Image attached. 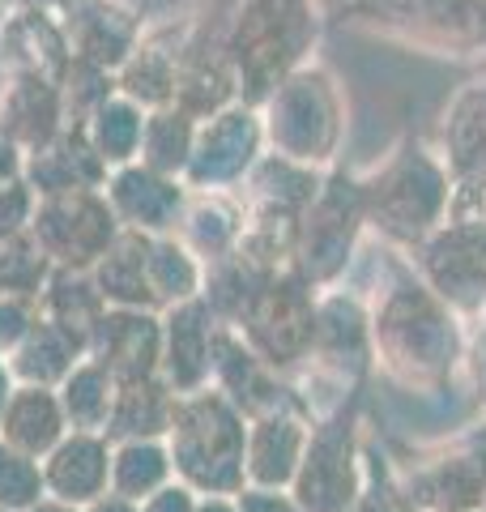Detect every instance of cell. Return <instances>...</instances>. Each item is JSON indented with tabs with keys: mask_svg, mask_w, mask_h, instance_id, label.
Returning a JSON list of instances; mask_svg holds the SVG:
<instances>
[{
	"mask_svg": "<svg viewBox=\"0 0 486 512\" xmlns=\"http://www.w3.org/2000/svg\"><path fill=\"white\" fill-rule=\"evenodd\" d=\"M465 359L461 316L414 274L401 252H388V286L371 303V363L405 389L431 393Z\"/></svg>",
	"mask_w": 486,
	"mask_h": 512,
	"instance_id": "6da1fadb",
	"label": "cell"
},
{
	"mask_svg": "<svg viewBox=\"0 0 486 512\" xmlns=\"http://www.w3.org/2000/svg\"><path fill=\"white\" fill-rule=\"evenodd\" d=\"M359 180L367 201V231H376L393 252L410 256L452 214L448 171L418 133H405L393 154Z\"/></svg>",
	"mask_w": 486,
	"mask_h": 512,
	"instance_id": "7a4b0ae2",
	"label": "cell"
},
{
	"mask_svg": "<svg viewBox=\"0 0 486 512\" xmlns=\"http://www.w3.org/2000/svg\"><path fill=\"white\" fill-rule=\"evenodd\" d=\"M316 39V0H239L231 30H226V52L239 77V103L261 111L290 73L312 64Z\"/></svg>",
	"mask_w": 486,
	"mask_h": 512,
	"instance_id": "3957f363",
	"label": "cell"
},
{
	"mask_svg": "<svg viewBox=\"0 0 486 512\" xmlns=\"http://www.w3.org/2000/svg\"><path fill=\"white\" fill-rule=\"evenodd\" d=\"M243 448H248V419L235 402L209 384V389L175 397L171 431H167V453L171 470L180 474V483L197 495H235L248 487L243 478Z\"/></svg>",
	"mask_w": 486,
	"mask_h": 512,
	"instance_id": "277c9868",
	"label": "cell"
},
{
	"mask_svg": "<svg viewBox=\"0 0 486 512\" xmlns=\"http://www.w3.org/2000/svg\"><path fill=\"white\" fill-rule=\"evenodd\" d=\"M265 146L299 167H337V146L346 133V103L324 64H303L261 107Z\"/></svg>",
	"mask_w": 486,
	"mask_h": 512,
	"instance_id": "5b68a950",
	"label": "cell"
},
{
	"mask_svg": "<svg viewBox=\"0 0 486 512\" xmlns=\"http://www.w3.org/2000/svg\"><path fill=\"white\" fill-rule=\"evenodd\" d=\"M363 231H367L363 180L346 167H329L312 205L303 210L295 269L316 286V291H329V286H337V278L350 269Z\"/></svg>",
	"mask_w": 486,
	"mask_h": 512,
	"instance_id": "8992f818",
	"label": "cell"
},
{
	"mask_svg": "<svg viewBox=\"0 0 486 512\" xmlns=\"http://www.w3.org/2000/svg\"><path fill=\"white\" fill-rule=\"evenodd\" d=\"M367 487V466L359 448V389L329 419L312 423L307 453L290 483L299 512H354Z\"/></svg>",
	"mask_w": 486,
	"mask_h": 512,
	"instance_id": "52a82bcc",
	"label": "cell"
},
{
	"mask_svg": "<svg viewBox=\"0 0 486 512\" xmlns=\"http://www.w3.org/2000/svg\"><path fill=\"white\" fill-rule=\"evenodd\" d=\"M342 18L410 43L418 52H486V0H346Z\"/></svg>",
	"mask_w": 486,
	"mask_h": 512,
	"instance_id": "ba28073f",
	"label": "cell"
},
{
	"mask_svg": "<svg viewBox=\"0 0 486 512\" xmlns=\"http://www.w3.org/2000/svg\"><path fill=\"white\" fill-rule=\"evenodd\" d=\"M316 299H320V291L299 269H282V274H269L261 282V291L248 303V312H243L239 325H231V329L282 376L312 355Z\"/></svg>",
	"mask_w": 486,
	"mask_h": 512,
	"instance_id": "9c48e42d",
	"label": "cell"
},
{
	"mask_svg": "<svg viewBox=\"0 0 486 512\" xmlns=\"http://www.w3.org/2000/svg\"><path fill=\"white\" fill-rule=\"evenodd\" d=\"M405 261L457 316L486 308V214H448Z\"/></svg>",
	"mask_w": 486,
	"mask_h": 512,
	"instance_id": "30bf717a",
	"label": "cell"
},
{
	"mask_svg": "<svg viewBox=\"0 0 486 512\" xmlns=\"http://www.w3.org/2000/svg\"><path fill=\"white\" fill-rule=\"evenodd\" d=\"M120 231L124 227L111 214L103 188H73L56 192V197H39L35 218H30V235L52 261V269H81V274L99 265V256Z\"/></svg>",
	"mask_w": 486,
	"mask_h": 512,
	"instance_id": "8fae6325",
	"label": "cell"
},
{
	"mask_svg": "<svg viewBox=\"0 0 486 512\" xmlns=\"http://www.w3.org/2000/svg\"><path fill=\"white\" fill-rule=\"evenodd\" d=\"M401 500L414 512H482L486 504V423L452 440L440 453L414 461L397 478Z\"/></svg>",
	"mask_w": 486,
	"mask_h": 512,
	"instance_id": "7c38bea8",
	"label": "cell"
},
{
	"mask_svg": "<svg viewBox=\"0 0 486 512\" xmlns=\"http://www.w3.org/2000/svg\"><path fill=\"white\" fill-rule=\"evenodd\" d=\"M261 158H265L261 111L248 103H231L218 116L201 120L184 184L188 192H231L235 184L248 180Z\"/></svg>",
	"mask_w": 486,
	"mask_h": 512,
	"instance_id": "4fadbf2b",
	"label": "cell"
},
{
	"mask_svg": "<svg viewBox=\"0 0 486 512\" xmlns=\"http://www.w3.org/2000/svg\"><path fill=\"white\" fill-rule=\"evenodd\" d=\"M435 154L452 184V214H486V77L452 94Z\"/></svg>",
	"mask_w": 486,
	"mask_h": 512,
	"instance_id": "5bb4252c",
	"label": "cell"
},
{
	"mask_svg": "<svg viewBox=\"0 0 486 512\" xmlns=\"http://www.w3.org/2000/svg\"><path fill=\"white\" fill-rule=\"evenodd\" d=\"M312 414L299 402H286L278 410L248 419V448H243V478L261 491H290L299 474V461L312 436Z\"/></svg>",
	"mask_w": 486,
	"mask_h": 512,
	"instance_id": "9a60e30c",
	"label": "cell"
},
{
	"mask_svg": "<svg viewBox=\"0 0 486 512\" xmlns=\"http://www.w3.org/2000/svg\"><path fill=\"white\" fill-rule=\"evenodd\" d=\"M86 359H94L116 384L154 380L162 367V316L145 308H107L90 333Z\"/></svg>",
	"mask_w": 486,
	"mask_h": 512,
	"instance_id": "2e32d148",
	"label": "cell"
},
{
	"mask_svg": "<svg viewBox=\"0 0 486 512\" xmlns=\"http://www.w3.org/2000/svg\"><path fill=\"white\" fill-rule=\"evenodd\" d=\"M103 197L124 231L175 235V227L184 218V205H188V184L171 180V175H158L141 163H128L107 175Z\"/></svg>",
	"mask_w": 486,
	"mask_h": 512,
	"instance_id": "e0dca14e",
	"label": "cell"
},
{
	"mask_svg": "<svg viewBox=\"0 0 486 512\" xmlns=\"http://www.w3.org/2000/svg\"><path fill=\"white\" fill-rule=\"evenodd\" d=\"M60 26L73 60H86L107 73H120L141 43V18L120 0H69Z\"/></svg>",
	"mask_w": 486,
	"mask_h": 512,
	"instance_id": "ac0fdd59",
	"label": "cell"
},
{
	"mask_svg": "<svg viewBox=\"0 0 486 512\" xmlns=\"http://www.w3.org/2000/svg\"><path fill=\"white\" fill-rule=\"evenodd\" d=\"M307 359L320 363L324 372H337L342 380H363L371 367V308L359 295L329 286V295L316 299V338Z\"/></svg>",
	"mask_w": 486,
	"mask_h": 512,
	"instance_id": "d6986e66",
	"label": "cell"
},
{
	"mask_svg": "<svg viewBox=\"0 0 486 512\" xmlns=\"http://www.w3.org/2000/svg\"><path fill=\"white\" fill-rule=\"evenodd\" d=\"M214 338H218V320L205 308V299H188L180 308L162 312V367H158V376L175 397L209 389Z\"/></svg>",
	"mask_w": 486,
	"mask_h": 512,
	"instance_id": "ffe728a7",
	"label": "cell"
},
{
	"mask_svg": "<svg viewBox=\"0 0 486 512\" xmlns=\"http://www.w3.org/2000/svg\"><path fill=\"white\" fill-rule=\"evenodd\" d=\"M0 64L5 77H43V82H64L73 64L69 39L52 9L22 5L0 22Z\"/></svg>",
	"mask_w": 486,
	"mask_h": 512,
	"instance_id": "44dd1931",
	"label": "cell"
},
{
	"mask_svg": "<svg viewBox=\"0 0 486 512\" xmlns=\"http://www.w3.org/2000/svg\"><path fill=\"white\" fill-rule=\"evenodd\" d=\"M111 478V440L94 431H69L52 453L43 457V491L60 504H94L107 495Z\"/></svg>",
	"mask_w": 486,
	"mask_h": 512,
	"instance_id": "7402d4cb",
	"label": "cell"
},
{
	"mask_svg": "<svg viewBox=\"0 0 486 512\" xmlns=\"http://www.w3.org/2000/svg\"><path fill=\"white\" fill-rule=\"evenodd\" d=\"M107 175L111 171L90 150L81 124H64L56 141L26 154L22 163V180L35 188V197H56V192H73V188H103Z\"/></svg>",
	"mask_w": 486,
	"mask_h": 512,
	"instance_id": "603a6c76",
	"label": "cell"
},
{
	"mask_svg": "<svg viewBox=\"0 0 486 512\" xmlns=\"http://www.w3.org/2000/svg\"><path fill=\"white\" fill-rule=\"evenodd\" d=\"M0 128L18 141L22 154H35L47 141H56L64 128L60 86L43 77H9L0 90Z\"/></svg>",
	"mask_w": 486,
	"mask_h": 512,
	"instance_id": "cb8c5ba5",
	"label": "cell"
},
{
	"mask_svg": "<svg viewBox=\"0 0 486 512\" xmlns=\"http://www.w3.org/2000/svg\"><path fill=\"white\" fill-rule=\"evenodd\" d=\"M188 35H141L137 52L124 60V69L116 73V90L124 99H133L145 111L171 107L175 103V82H180V60H184Z\"/></svg>",
	"mask_w": 486,
	"mask_h": 512,
	"instance_id": "d4e9b609",
	"label": "cell"
},
{
	"mask_svg": "<svg viewBox=\"0 0 486 512\" xmlns=\"http://www.w3.org/2000/svg\"><path fill=\"white\" fill-rule=\"evenodd\" d=\"M64 436H69V419H64L56 389L18 384L9 397V406H5V419H0V440L26 457L43 461Z\"/></svg>",
	"mask_w": 486,
	"mask_h": 512,
	"instance_id": "484cf974",
	"label": "cell"
},
{
	"mask_svg": "<svg viewBox=\"0 0 486 512\" xmlns=\"http://www.w3.org/2000/svg\"><path fill=\"white\" fill-rule=\"evenodd\" d=\"M150 239L141 231H120L111 239V248L99 256V265L90 269L94 286L107 308H145L154 312L150 299Z\"/></svg>",
	"mask_w": 486,
	"mask_h": 512,
	"instance_id": "4316f807",
	"label": "cell"
},
{
	"mask_svg": "<svg viewBox=\"0 0 486 512\" xmlns=\"http://www.w3.org/2000/svg\"><path fill=\"white\" fill-rule=\"evenodd\" d=\"M81 359H86V342L39 316V325L26 333V342L5 359V367H9V376L18 380V384H35V389H60L64 376H69Z\"/></svg>",
	"mask_w": 486,
	"mask_h": 512,
	"instance_id": "83f0119b",
	"label": "cell"
},
{
	"mask_svg": "<svg viewBox=\"0 0 486 512\" xmlns=\"http://www.w3.org/2000/svg\"><path fill=\"white\" fill-rule=\"evenodd\" d=\"M171 414H175V393L162 384V376L154 380H133L116 389V402H111V419L103 436L111 444H128V440H167L171 431Z\"/></svg>",
	"mask_w": 486,
	"mask_h": 512,
	"instance_id": "f1b7e54d",
	"label": "cell"
},
{
	"mask_svg": "<svg viewBox=\"0 0 486 512\" xmlns=\"http://www.w3.org/2000/svg\"><path fill=\"white\" fill-rule=\"evenodd\" d=\"M239 231H243L239 201H231L226 192H188V205H184V218H180V227H175V235H180L205 265L226 252H235Z\"/></svg>",
	"mask_w": 486,
	"mask_h": 512,
	"instance_id": "f546056e",
	"label": "cell"
},
{
	"mask_svg": "<svg viewBox=\"0 0 486 512\" xmlns=\"http://www.w3.org/2000/svg\"><path fill=\"white\" fill-rule=\"evenodd\" d=\"M103 312H107V303L90 274H81V269H52V278H47L39 295L43 320H52V325H60L64 333H73V338L90 346V333L99 329Z\"/></svg>",
	"mask_w": 486,
	"mask_h": 512,
	"instance_id": "4dcf8cb0",
	"label": "cell"
},
{
	"mask_svg": "<svg viewBox=\"0 0 486 512\" xmlns=\"http://www.w3.org/2000/svg\"><path fill=\"white\" fill-rule=\"evenodd\" d=\"M205 261L192 252L180 235H154L150 239V299L154 312L180 308L188 299H201Z\"/></svg>",
	"mask_w": 486,
	"mask_h": 512,
	"instance_id": "1f68e13d",
	"label": "cell"
},
{
	"mask_svg": "<svg viewBox=\"0 0 486 512\" xmlns=\"http://www.w3.org/2000/svg\"><path fill=\"white\" fill-rule=\"evenodd\" d=\"M197 128L201 120H192L180 107H158L145 111V133H141V154L137 163L150 167L158 175H171V180H184L192 146H197Z\"/></svg>",
	"mask_w": 486,
	"mask_h": 512,
	"instance_id": "d6a6232c",
	"label": "cell"
},
{
	"mask_svg": "<svg viewBox=\"0 0 486 512\" xmlns=\"http://www.w3.org/2000/svg\"><path fill=\"white\" fill-rule=\"evenodd\" d=\"M81 128H86V141H90V150L99 154V163L107 171H120L128 163H137V154H141L145 107H137L133 99H124V94H111V99L94 111Z\"/></svg>",
	"mask_w": 486,
	"mask_h": 512,
	"instance_id": "836d02e7",
	"label": "cell"
},
{
	"mask_svg": "<svg viewBox=\"0 0 486 512\" xmlns=\"http://www.w3.org/2000/svg\"><path fill=\"white\" fill-rule=\"evenodd\" d=\"M171 453L167 440H128L111 448V478H107V495H120L128 504L150 500L154 491L171 483Z\"/></svg>",
	"mask_w": 486,
	"mask_h": 512,
	"instance_id": "e575fe53",
	"label": "cell"
},
{
	"mask_svg": "<svg viewBox=\"0 0 486 512\" xmlns=\"http://www.w3.org/2000/svg\"><path fill=\"white\" fill-rule=\"evenodd\" d=\"M116 389L120 384L111 380L99 363L81 359L56 389L64 419H69V431H94V436H103L107 419H111V402H116Z\"/></svg>",
	"mask_w": 486,
	"mask_h": 512,
	"instance_id": "d590c367",
	"label": "cell"
},
{
	"mask_svg": "<svg viewBox=\"0 0 486 512\" xmlns=\"http://www.w3.org/2000/svg\"><path fill=\"white\" fill-rule=\"evenodd\" d=\"M47 278H52V261L35 244V235L22 231L13 239H0V295L39 299Z\"/></svg>",
	"mask_w": 486,
	"mask_h": 512,
	"instance_id": "8d00e7d4",
	"label": "cell"
},
{
	"mask_svg": "<svg viewBox=\"0 0 486 512\" xmlns=\"http://www.w3.org/2000/svg\"><path fill=\"white\" fill-rule=\"evenodd\" d=\"M116 90V73L94 69L86 60H73L60 82V103H64V124H86Z\"/></svg>",
	"mask_w": 486,
	"mask_h": 512,
	"instance_id": "74e56055",
	"label": "cell"
},
{
	"mask_svg": "<svg viewBox=\"0 0 486 512\" xmlns=\"http://www.w3.org/2000/svg\"><path fill=\"white\" fill-rule=\"evenodd\" d=\"M39 500H47L43 466L0 440V512H30Z\"/></svg>",
	"mask_w": 486,
	"mask_h": 512,
	"instance_id": "f35d334b",
	"label": "cell"
},
{
	"mask_svg": "<svg viewBox=\"0 0 486 512\" xmlns=\"http://www.w3.org/2000/svg\"><path fill=\"white\" fill-rule=\"evenodd\" d=\"M35 188H30L22 175H13V180L0 184V239H13L30 231V218H35Z\"/></svg>",
	"mask_w": 486,
	"mask_h": 512,
	"instance_id": "ab89813d",
	"label": "cell"
},
{
	"mask_svg": "<svg viewBox=\"0 0 486 512\" xmlns=\"http://www.w3.org/2000/svg\"><path fill=\"white\" fill-rule=\"evenodd\" d=\"M39 325V299H26V295H0V355H13L26 333Z\"/></svg>",
	"mask_w": 486,
	"mask_h": 512,
	"instance_id": "60d3db41",
	"label": "cell"
},
{
	"mask_svg": "<svg viewBox=\"0 0 486 512\" xmlns=\"http://www.w3.org/2000/svg\"><path fill=\"white\" fill-rule=\"evenodd\" d=\"M235 508L239 512H299L290 491H261V487H243L235 495Z\"/></svg>",
	"mask_w": 486,
	"mask_h": 512,
	"instance_id": "b9f144b4",
	"label": "cell"
},
{
	"mask_svg": "<svg viewBox=\"0 0 486 512\" xmlns=\"http://www.w3.org/2000/svg\"><path fill=\"white\" fill-rule=\"evenodd\" d=\"M197 491H188L184 483H167L162 491H154L150 500H141V512H197Z\"/></svg>",
	"mask_w": 486,
	"mask_h": 512,
	"instance_id": "7bdbcfd3",
	"label": "cell"
},
{
	"mask_svg": "<svg viewBox=\"0 0 486 512\" xmlns=\"http://www.w3.org/2000/svg\"><path fill=\"white\" fill-rule=\"evenodd\" d=\"M354 512H414V508L401 500L397 483L388 478V483H380V487H363V500H359Z\"/></svg>",
	"mask_w": 486,
	"mask_h": 512,
	"instance_id": "ee69618b",
	"label": "cell"
},
{
	"mask_svg": "<svg viewBox=\"0 0 486 512\" xmlns=\"http://www.w3.org/2000/svg\"><path fill=\"white\" fill-rule=\"evenodd\" d=\"M22 163H26V154L18 150V141L0 128V184L13 180V175H22Z\"/></svg>",
	"mask_w": 486,
	"mask_h": 512,
	"instance_id": "f6af8a7d",
	"label": "cell"
},
{
	"mask_svg": "<svg viewBox=\"0 0 486 512\" xmlns=\"http://www.w3.org/2000/svg\"><path fill=\"white\" fill-rule=\"evenodd\" d=\"M86 512H141V508L128 504V500H120V495H103V500H94Z\"/></svg>",
	"mask_w": 486,
	"mask_h": 512,
	"instance_id": "bcb514c9",
	"label": "cell"
},
{
	"mask_svg": "<svg viewBox=\"0 0 486 512\" xmlns=\"http://www.w3.org/2000/svg\"><path fill=\"white\" fill-rule=\"evenodd\" d=\"M474 380H478V397L486 402V338L474 346Z\"/></svg>",
	"mask_w": 486,
	"mask_h": 512,
	"instance_id": "7dc6e473",
	"label": "cell"
},
{
	"mask_svg": "<svg viewBox=\"0 0 486 512\" xmlns=\"http://www.w3.org/2000/svg\"><path fill=\"white\" fill-rule=\"evenodd\" d=\"M13 376H9V367H5V359H0V419H5V406H9V397H13Z\"/></svg>",
	"mask_w": 486,
	"mask_h": 512,
	"instance_id": "c3c4849f",
	"label": "cell"
},
{
	"mask_svg": "<svg viewBox=\"0 0 486 512\" xmlns=\"http://www.w3.org/2000/svg\"><path fill=\"white\" fill-rule=\"evenodd\" d=\"M197 512H239L235 500H222V495H209V500L197 504Z\"/></svg>",
	"mask_w": 486,
	"mask_h": 512,
	"instance_id": "681fc988",
	"label": "cell"
},
{
	"mask_svg": "<svg viewBox=\"0 0 486 512\" xmlns=\"http://www.w3.org/2000/svg\"><path fill=\"white\" fill-rule=\"evenodd\" d=\"M30 512H73V508H69V504H60V500H39Z\"/></svg>",
	"mask_w": 486,
	"mask_h": 512,
	"instance_id": "f907efd6",
	"label": "cell"
},
{
	"mask_svg": "<svg viewBox=\"0 0 486 512\" xmlns=\"http://www.w3.org/2000/svg\"><path fill=\"white\" fill-rule=\"evenodd\" d=\"M482 512H486V504H482Z\"/></svg>",
	"mask_w": 486,
	"mask_h": 512,
	"instance_id": "816d5d0a",
	"label": "cell"
},
{
	"mask_svg": "<svg viewBox=\"0 0 486 512\" xmlns=\"http://www.w3.org/2000/svg\"><path fill=\"white\" fill-rule=\"evenodd\" d=\"M482 316H486V308H482Z\"/></svg>",
	"mask_w": 486,
	"mask_h": 512,
	"instance_id": "f5cc1de1",
	"label": "cell"
}]
</instances>
